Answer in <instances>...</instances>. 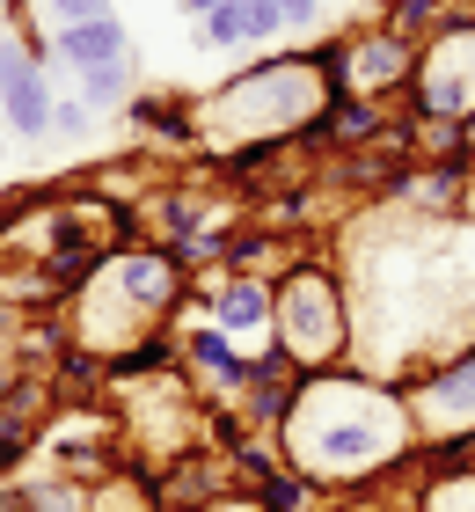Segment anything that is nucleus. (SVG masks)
Segmentation results:
<instances>
[{
    "label": "nucleus",
    "mask_w": 475,
    "mask_h": 512,
    "mask_svg": "<svg viewBox=\"0 0 475 512\" xmlns=\"http://www.w3.org/2000/svg\"><path fill=\"white\" fill-rule=\"evenodd\" d=\"M271 439H278V461L307 476L315 491L380 483L388 469L417 461V425H410V403H402V381H380L366 366L300 374Z\"/></svg>",
    "instance_id": "obj_1"
},
{
    "label": "nucleus",
    "mask_w": 475,
    "mask_h": 512,
    "mask_svg": "<svg viewBox=\"0 0 475 512\" xmlns=\"http://www.w3.org/2000/svg\"><path fill=\"white\" fill-rule=\"evenodd\" d=\"M322 103H329L322 52H264L234 81H220L212 96H198V139L212 154H234L249 169V161L293 147L322 118Z\"/></svg>",
    "instance_id": "obj_2"
},
{
    "label": "nucleus",
    "mask_w": 475,
    "mask_h": 512,
    "mask_svg": "<svg viewBox=\"0 0 475 512\" xmlns=\"http://www.w3.org/2000/svg\"><path fill=\"white\" fill-rule=\"evenodd\" d=\"M190 300V264L161 242H125L103 256V271L74 293V322L66 337L95 359H117L132 344H147L169 330V315Z\"/></svg>",
    "instance_id": "obj_3"
},
{
    "label": "nucleus",
    "mask_w": 475,
    "mask_h": 512,
    "mask_svg": "<svg viewBox=\"0 0 475 512\" xmlns=\"http://www.w3.org/2000/svg\"><path fill=\"white\" fill-rule=\"evenodd\" d=\"M271 352L293 374L351 366V278H344L337 256L300 249L271 278Z\"/></svg>",
    "instance_id": "obj_4"
},
{
    "label": "nucleus",
    "mask_w": 475,
    "mask_h": 512,
    "mask_svg": "<svg viewBox=\"0 0 475 512\" xmlns=\"http://www.w3.org/2000/svg\"><path fill=\"white\" fill-rule=\"evenodd\" d=\"M402 403H410V425H417V454L475 461V337L402 381Z\"/></svg>",
    "instance_id": "obj_5"
},
{
    "label": "nucleus",
    "mask_w": 475,
    "mask_h": 512,
    "mask_svg": "<svg viewBox=\"0 0 475 512\" xmlns=\"http://www.w3.org/2000/svg\"><path fill=\"white\" fill-rule=\"evenodd\" d=\"M322 52V74H329V96H359V103H402L410 96V74H417V37H402L395 22H359V30L315 44Z\"/></svg>",
    "instance_id": "obj_6"
},
{
    "label": "nucleus",
    "mask_w": 475,
    "mask_h": 512,
    "mask_svg": "<svg viewBox=\"0 0 475 512\" xmlns=\"http://www.w3.org/2000/svg\"><path fill=\"white\" fill-rule=\"evenodd\" d=\"M402 118H432V125L475 118V8H454L417 44V74H410V96H402Z\"/></svg>",
    "instance_id": "obj_7"
},
{
    "label": "nucleus",
    "mask_w": 475,
    "mask_h": 512,
    "mask_svg": "<svg viewBox=\"0 0 475 512\" xmlns=\"http://www.w3.org/2000/svg\"><path fill=\"white\" fill-rule=\"evenodd\" d=\"M198 308H205L212 330H220L227 344H242L249 359L271 352V278H264V271L212 264V278L198 286Z\"/></svg>",
    "instance_id": "obj_8"
},
{
    "label": "nucleus",
    "mask_w": 475,
    "mask_h": 512,
    "mask_svg": "<svg viewBox=\"0 0 475 512\" xmlns=\"http://www.w3.org/2000/svg\"><path fill=\"white\" fill-rule=\"evenodd\" d=\"M52 110H59L52 59H15L8 88H0V118H8V132L15 139H44V132H52Z\"/></svg>",
    "instance_id": "obj_9"
},
{
    "label": "nucleus",
    "mask_w": 475,
    "mask_h": 512,
    "mask_svg": "<svg viewBox=\"0 0 475 512\" xmlns=\"http://www.w3.org/2000/svg\"><path fill=\"white\" fill-rule=\"evenodd\" d=\"M52 66H74V74H88V66H110V59H132V37L117 15H88V22H52Z\"/></svg>",
    "instance_id": "obj_10"
},
{
    "label": "nucleus",
    "mask_w": 475,
    "mask_h": 512,
    "mask_svg": "<svg viewBox=\"0 0 475 512\" xmlns=\"http://www.w3.org/2000/svg\"><path fill=\"white\" fill-rule=\"evenodd\" d=\"M176 344H183V366H198V381H205L212 395H234V403H242V388H249V374H256V359L242 352V344H227L212 322L183 330Z\"/></svg>",
    "instance_id": "obj_11"
},
{
    "label": "nucleus",
    "mask_w": 475,
    "mask_h": 512,
    "mask_svg": "<svg viewBox=\"0 0 475 512\" xmlns=\"http://www.w3.org/2000/svg\"><path fill=\"white\" fill-rule=\"evenodd\" d=\"M139 74H132V59H110V66H88L81 74V103L95 110V118H110V110H125L139 88H132Z\"/></svg>",
    "instance_id": "obj_12"
},
{
    "label": "nucleus",
    "mask_w": 475,
    "mask_h": 512,
    "mask_svg": "<svg viewBox=\"0 0 475 512\" xmlns=\"http://www.w3.org/2000/svg\"><path fill=\"white\" fill-rule=\"evenodd\" d=\"M198 44L205 52H256L249 44V0H220L212 15H198Z\"/></svg>",
    "instance_id": "obj_13"
},
{
    "label": "nucleus",
    "mask_w": 475,
    "mask_h": 512,
    "mask_svg": "<svg viewBox=\"0 0 475 512\" xmlns=\"http://www.w3.org/2000/svg\"><path fill=\"white\" fill-rule=\"evenodd\" d=\"M15 491H22V512H88V491H81V483L74 476H37V483H15Z\"/></svg>",
    "instance_id": "obj_14"
},
{
    "label": "nucleus",
    "mask_w": 475,
    "mask_h": 512,
    "mask_svg": "<svg viewBox=\"0 0 475 512\" xmlns=\"http://www.w3.org/2000/svg\"><path fill=\"white\" fill-rule=\"evenodd\" d=\"M44 447V432H37V417H22V410H0V476H15L22 461H30Z\"/></svg>",
    "instance_id": "obj_15"
},
{
    "label": "nucleus",
    "mask_w": 475,
    "mask_h": 512,
    "mask_svg": "<svg viewBox=\"0 0 475 512\" xmlns=\"http://www.w3.org/2000/svg\"><path fill=\"white\" fill-rule=\"evenodd\" d=\"M88 125H95V110H88L81 96H59V110H52V132H59V139H88Z\"/></svg>",
    "instance_id": "obj_16"
},
{
    "label": "nucleus",
    "mask_w": 475,
    "mask_h": 512,
    "mask_svg": "<svg viewBox=\"0 0 475 512\" xmlns=\"http://www.w3.org/2000/svg\"><path fill=\"white\" fill-rule=\"evenodd\" d=\"M52 22H88V15H110V0H44Z\"/></svg>",
    "instance_id": "obj_17"
},
{
    "label": "nucleus",
    "mask_w": 475,
    "mask_h": 512,
    "mask_svg": "<svg viewBox=\"0 0 475 512\" xmlns=\"http://www.w3.org/2000/svg\"><path fill=\"white\" fill-rule=\"evenodd\" d=\"M22 322H30V308H22V300H8V293H0V352H15Z\"/></svg>",
    "instance_id": "obj_18"
},
{
    "label": "nucleus",
    "mask_w": 475,
    "mask_h": 512,
    "mask_svg": "<svg viewBox=\"0 0 475 512\" xmlns=\"http://www.w3.org/2000/svg\"><path fill=\"white\" fill-rule=\"evenodd\" d=\"M198 512H264V505H256L249 491H220V498H212V505H198Z\"/></svg>",
    "instance_id": "obj_19"
},
{
    "label": "nucleus",
    "mask_w": 475,
    "mask_h": 512,
    "mask_svg": "<svg viewBox=\"0 0 475 512\" xmlns=\"http://www.w3.org/2000/svg\"><path fill=\"white\" fill-rule=\"evenodd\" d=\"M176 8H183V15H212L220 0H176Z\"/></svg>",
    "instance_id": "obj_20"
},
{
    "label": "nucleus",
    "mask_w": 475,
    "mask_h": 512,
    "mask_svg": "<svg viewBox=\"0 0 475 512\" xmlns=\"http://www.w3.org/2000/svg\"><path fill=\"white\" fill-rule=\"evenodd\" d=\"M0 512H22V491H15V483H8V491H0Z\"/></svg>",
    "instance_id": "obj_21"
},
{
    "label": "nucleus",
    "mask_w": 475,
    "mask_h": 512,
    "mask_svg": "<svg viewBox=\"0 0 475 512\" xmlns=\"http://www.w3.org/2000/svg\"><path fill=\"white\" fill-rule=\"evenodd\" d=\"M461 132H468V161H475V118H468V125H461Z\"/></svg>",
    "instance_id": "obj_22"
},
{
    "label": "nucleus",
    "mask_w": 475,
    "mask_h": 512,
    "mask_svg": "<svg viewBox=\"0 0 475 512\" xmlns=\"http://www.w3.org/2000/svg\"><path fill=\"white\" fill-rule=\"evenodd\" d=\"M15 8H22V0H0V15H15Z\"/></svg>",
    "instance_id": "obj_23"
}]
</instances>
